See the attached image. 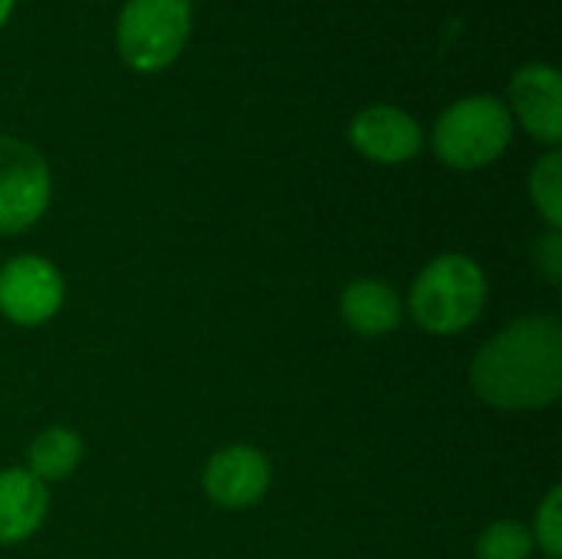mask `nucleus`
<instances>
[{"instance_id": "nucleus-2", "label": "nucleus", "mask_w": 562, "mask_h": 559, "mask_svg": "<svg viewBox=\"0 0 562 559\" xmlns=\"http://www.w3.org/2000/svg\"><path fill=\"white\" fill-rule=\"evenodd\" d=\"M487 273L468 254H441L428 260L408 290V313L431 336H458L487 310Z\"/></svg>"}, {"instance_id": "nucleus-4", "label": "nucleus", "mask_w": 562, "mask_h": 559, "mask_svg": "<svg viewBox=\"0 0 562 559\" xmlns=\"http://www.w3.org/2000/svg\"><path fill=\"white\" fill-rule=\"evenodd\" d=\"M191 0H125L115 20V49L135 72L168 69L188 46Z\"/></svg>"}, {"instance_id": "nucleus-16", "label": "nucleus", "mask_w": 562, "mask_h": 559, "mask_svg": "<svg viewBox=\"0 0 562 559\" xmlns=\"http://www.w3.org/2000/svg\"><path fill=\"white\" fill-rule=\"evenodd\" d=\"M533 257H537L540 273L557 287L562 280V231H550L547 227V234L533 247Z\"/></svg>"}, {"instance_id": "nucleus-8", "label": "nucleus", "mask_w": 562, "mask_h": 559, "mask_svg": "<svg viewBox=\"0 0 562 559\" xmlns=\"http://www.w3.org/2000/svg\"><path fill=\"white\" fill-rule=\"evenodd\" d=\"M507 109L514 125L530 138L557 148L562 138V76L553 63H524L507 86Z\"/></svg>"}, {"instance_id": "nucleus-10", "label": "nucleus", "mask_w": 562, "mask_h": 559, "mask_svg": "<svg viewBox=\"0 0 562 559\" xmlns=\"http://www.w3.org/2000/svg\"><path fill=\"white\" fill-rule=\"evenodd\" d=\"M49 514V488L26 468L0 471V547L26 544Z\"/></svg>"}, {"instance_id": "nucleus-9", "label": "nucleus", "mask_w": 562, "mask_h": 559, "mask_svg": "<svg viewBox=\"0 0 562 559\" xmlns=\"http://www.w3.org/2000/svg\"><path fill=\"white\" fill-rule=\"evenodd\" d=\"M349 142L362 158L375 165H405L422 155L425 128L412 112L389 102H375L352 115Z\"/></svg>"}, {"instance_id": "nucleus-6", "label": "nucleus", "mask_w": 562, "mask_h": 559, "mask_svg": "<svg viewBox=\"0 0 562 559\" xmlns=\"http://www.w3.org/2000/svg\"><path fill=\"white\" fill-rule=\"evenodd\" d=\"M66 303L63 270L40 254H16L0 264V316L20 329H36L56 320Z\"/></svg>"}, {"instance_id": "nucleus-17", "label": "nucleus", "mask_w": 562, "mask_h": 559, "mask_svg": "<svg viewBox=\"0 0 562 559\" xmlns=\"http://www.w3.org/2000/svg\"><path fill=\"white\" fill-rule=\"evenodd\" d=\"M13 3H16V0H0V26L10 20V13H13Z\"/></svg>"}, {"instance_id": "nucleus-15", "label": "nucleus", "mask_w": 562, "mask_h": 559, "mask_svg": "<svg viewBox=\"0 0 562 559\" xmlns=\"http://www.w3.org/2000/svg\"><path fill=\"white\" fill-rule=\"evenodd\" d=\"M530 534H533V547L543 557H562V488H550V494L540 501L533 524H530Z\"/></svg>"}, {"instance_id": "nucleus-1", "label": "nucleus", "mask_w": 562, "mask_h": 559, "mask_svg": "<svg viewBox=\"0 0 562 559\" xmlns=\"http://www.w3.org/2000/svg\"><path fill=\"white\" fill-rule=\"evenodd\" d=\"M474 395L501 412H543L562 392V326L557 316H520L471 359Z\"/></svg>"}, {"instance_id": "nucleus-5", "label": "nucleus", "mask_w": 562, "mask_h": 559, "mask_svg": "<svg viewBox=\"0 0 562 559\" xmlns=\"http://www.w3.org/2000/svg\"><path fill=\"white\" fill-rule=\"evenodd\" d=\"M53 201L46 158L23 138L0 135V237H13L43 221Z\"/></svg>"}, {"instance_id": "nucleus-7", "label": "nucleus", "mask_w": 562, "mask_h": 559, "mask_svg": "<svg viewBox=\"0 0 562 559\" xmlns=\"http://www.w3.org/2000/svg\"><path fill=\"white\" fill-rule=\"evenodd\" d=\"M273 484L270 458L254 445H224L217 448L201 474L207 501L221 511H250L257 507Z\"/></svg>"}, {"instance_id": "nucleus-13", "label": "nucleus", "mask_w": 562, "mask_h": 559, "mask_svg": "<svg viewBox=\"0 0 562 559\" xmlns=\"http://www.w3.org/2000/svg\"><path fill=\"white\" fill-rule=\"evenodd\" d=\"M527 191L530 201L537 208V214L547 221L550 231H562V152L550 148L543 152L527 178Z\"/></svg>"}, {"instance_id": "nucleus-3", "label": "nucleus", "mask_w": 562, "mask_h": 559, "mask_svg": "<svg viewBox=\"0 0 562 559\" xmlns=\"http://www.w3.org/2000/svg\"><path fill=\"white\" fill-rule=\"evenodd\" d=\"M514 142V119L501 96L474 92L451 102L435 128L431 148L451 171H481L494 165Z\"/></svg>"}, {"instance_id": "nucleus-11", "label": "nucleus", "mask_w": 562, "mask_h": 559, "mask_svg": "<svg viewBox=\"0 0 562 559\" xmlns=\"http://www.w3.org/2000/svg\"><path fill=\"white\" fill-rule=\"evenodd\" d=\"M339 316H342L346 329H352L356 336L375 339V336H389L402 326L405 300L392 283L375 280V277H362L342 290Z\"/></svg>"}, {"instance_id": "nucleus-14", "label": "nucleus", "mask_w": 562, "mask_h": 559, "mask_svg": "<svg viewBox=\"0 0 562 559\" xmlns=\"http://www.w3.org/2000/svg\"><path fill=\"white\" fill-rule=\"evenodd\" d=\"M533 534L524 521H494L477 537V559H533Z\"/></svg>"}, {"instance_id": "nucleus-12", "label": "nucleus", "mask_w": 562, "mask_h": 559, "mask_svg": "<svg viewBox=\"0 0 562 559\" xmlns=\"http://www.w3.org/2000/svg\"><path fill=\"white\" fill-rule=\"evenodd\" d=\"M82 458H86L82 435L66 428V425H49L30 441L23 468L49 488V484H59V481L72 478L76 468L82 465Z\"/></svg>"}]
</instances>
